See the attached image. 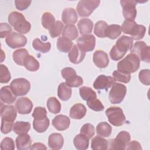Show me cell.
<instances>
[{"mask_svg": "<svg viewBox=\"0 0 150 150\" xmlns=\"http://www.w3.org/2000/svg\"><path fill=\"white\" fill-rule=\"evenodd\" d=\"M133 40L132 38L129 36L125 35L121 36L110 52L111 59L114 61H118L122 59L127 51L131 49Z\"/></svg>", "mask_w": 150, "mask_h": 150, "instance_id": "cell-1", "label": "cell"}, {"mask_svg": "<svg viewBox=\"0 0 150 150\" xmlns=\"http://www.w3.org/2000/svg\"><path fill=\"white\" fill-rule=\"evenodd\" d=\"M8 22L14 29L22 34L28 33L31 29V25L27 21L23 15L17 11H13L8 15Z\"/></svg>", "mask_w": 150, "mask_h": 150, "instance_id": "cell-2", "label": "cell"}, {"mask_svg": "<svg viewBox=\"0 0 150 150\" xmlns=\"http://www.w3.org/2000/svg\"><path fill=\"white\" fill-rule=\"evenodd\" d=\"M139 64L140 60L138 56L130 53L118 63L117 69L120 71L131 74L139 69Z\"/></svg>", "mask_w": 150, "mask_h": 150, "instance_id": "cell-3", "label": "cell"}, {"mask_svg": "<svg viewBox=\"0 0 150 150\" xmlns=\"http://www.w3.org/2000/svg\"><path fill=\"white\" fill-rule=\"evenodd\" d=\"M105 114L111 124L120 127L125 124L126 118L122 110L119 107H110L105 111Z\"/></svg>", "mask_w": 150, "mask_h": 150, "instance_id": "cell-4", "label": "cell"}, {"mask_svg": "<svg viewBox=\"0 0 150 150\" xmlns=\"http://www.w3.org/2000/svg\"><path fill=\"white\" fill-rule=\"evenodd\" d=\"M127 94V87L125 85L115 83L111 87L108 94L109 101L111 104L121 103Z\"/></svg>", "mask_w": 150, "mask_h": 150, "instance_id": "cell-5", "label": "cell"}, {"mask_svg": "<svg viewBox=\"0 0 150 150\" xmlns=\"http://www.w3.org/2000/svg\"><path fill=\"white\" fill-rule=\"evenodd\" d=\"M130 52L138 56L139 60L146 63H149L150 47L144 42H136L130 49Z\"/></svg>", "mask_w": 150, "mask_h": 150, "instance_id": "cell-6", "label": "cell"}, {"mask_svg": "<svg viewBox=\"0 0 150 150\" xmlns=\"http://www.w3.org/2000/svg\"><path fill=\"white\" fill-rule=\"evenodd\" d=\"M99 0H82L80 1L77 5V11L81 17L90 16L92 12L99 6Z\"/></svg>", "mask_w": 150, "mask_h": 150, "instance_id": "cell-7", "label": "cell"}, {"mask_svg": "<svg viewBox=\"0 0 150 150\" xmlns=\"http://www.w3.org/2000/svg\"><path fill=\"white\" fill-rule=\"evenodd\" d=\"M10 87L16 96L26 95L30 90V82L24 78H18L12 81Z\"/></svg>", "mask_w": 150, "mask_h": 150, "instance_id": "cell-8", "label": "cell"}, {"mask_svg": "<svg viewBox=\"0 0 150 150\" xmlns=\"http://www.w3.org/2000/svg\"><path fill=\"white\" fill-rule=\"evenodd\" d=\"M131 139L130 134L125 131L120 132L115 138L110 139L108 142L110 149H125Z\"/></svg>", "mask_w": 150, "mask_h": 150, "instance_id": "cell-9", "label": "cell"}, {"mask_svg": "<svg viewBox=\"0 0 150 150\" xmlns=\"http://www.w3.org/2000/svg\"><path fill=\"white\" fill-rule=\"evenodd\" d=\"M120 4L122 7L123 16L126 20L134 21L137 16V1L133 0H121Z\"/></svg>", "mask_w": 150, "mask_h": 150, "instance_id": "cell-10", "label": "cell"}, {"mask_svg": "<svg viewBox=\"0 0 150 150\" xmlns=\"http://www.w3.org/2000/svg\"><path fill=\"white\" fill-rule=\"evenodd\" d=\"M77 46L84 52H91L96 46V38L91 34L84 35L77 40Z\"/></svg>", "mask_w": 150, "mask_h": 150, "instance_id": "cell-11", "label": "cell"}, {"mask_svg": "<svg viewBox=\"0 0 150 150\" xmlns=\"http://www.w3.org/2000/svg\"><path fill=\"white\" fill-rule=\"evenodd\" d=\"M5 42L11 48L16 49L25 46L27 43V39L22 34L12 32L6 38Z\"/></svg>", "mask_w": 150, "mask_h": 150, "instance_id": "cell-12", "label": "cell"}, {"mask_svg": "<svg viewBox=\"0 0 150 150\" xmlns=\"http://www.w3.org/2000/svg\"><path fill=\"white\" fill-rule=\"evenodd\" d=\"M115 83V80L111 76L103 74L98 76L93 83V87L96 90H107Z\"/></svg>", "mask_w": 150, "mask_h": 150, "instance_id": "cell-13", "label": "cell"}, {"mask_svg": "<svg viewBox=\"0 0 150 150\" xmlns=\"http://www.w3.org/2000/svg\"><path fill=\"white\" fill-rule=\"evenodd\" d=\"M16 108L21 114H29L33 108L32 101L27 97L19 98L15 103Z\"/></svg>", "mask_w": 150, "mask_h": 150, "instance_id": "cell-14", "label": "cell"}, {"mask_svg": "<svg viewBox=\"0 0 150 150\" xmlns=\"http://www.w3.org/2000/svg\"><path fill=\"white\" fill-rule=\"evenodd\" d=\"M0 113L1 120L13 122L17 116V112L14 106L10 105H2L1 104Z\"/></svg>", "mask_w": 150, "mask_h": 150, "instance_id": "cell-15", "label": "cell"}, {"mask_svg": "<svg viewBox=\"0 0 150 150\" xmlns=\"http://www.w3.org/2000/svg\"><path fill=\"white\" fill-rule=\"evenodd\" d=\"M93 60L95 65L101 69L106 67L109 63L107 54L101 50H97L94 53Z\"/></svg>", "mask_w": 150, "mask_h": 150, "instance_id": "cell-16", "label": "cell"}, {"mask_svg": "<svg viewBox=\"0 0 150 150\" xmlns=\"http://www.w3.org/2000/svg\"><path fill=\"white\" fill-rule=\"evenodd\" d=\"M70 118L64 115H56L52 120V125L59 131H64L67 129L70 125Z\"/></svg>", "mask_w": 150, "mask_h": 150, "instance_id": "cell-17", "label": "cell"}, {"mask_svg": "<svg viewBox=\"0 0 150 150\" xmlns=\"http://www.w3.org/2000/svg\"><path fill=\"white\" fill-rule=\"evenodd\" d=\"M86 53L83 52L77 45H74L69 52L68 57L70 62L74 64L81 63L84 59Z\"/></svg>", "mask_w": 150, "mask_h": 150, "instance_id": "cell-18", "label": "cell"}, {"mask_svg": "<svg viewBox=\"0 0 150 150\" xmlns=\"http://www.w3.org/2000/svg\"><path fill=\"white\" fill-rule=\"evenodd\" d=\"M16 148L19 150H25L30 149L32 140L30 137L27 133L19 135L16 138Z\"/></svg>", "mask_w": 150, "mask_h": 150, "instance_id": "cell-19", "label": "cell"}, {"mask_svg": "<svg viewBox=\"0 0 150 150\" xmlns=\"http://www.w3.org/2000/svg\"><path fill=\"white\" fill-rule=\"evenodd\" d=\"M78 17L74 9L67 8L63 9L62 14V19L64 23L67 25L74 24L77 21Z\"/></svg>", "mask_w": 150, "mask_h": 150, "instance_id": "cell-20", "label": "cell"}, {"mask_svg": "<svg viewBox=\"0 0 150 150\" xmlns=\"http://www.w3.org/2000/svg\"><path fill=\"white\" fill-rule=\"evenodd\" d=\"M86 112L87 109L86 107L81 103H77L71 107L69 115L73 119L80 120L86 115Z\"/></svg>", "mask_w": 150, "mask_h": 150, "instance_id": "cell-21", "label": "cell"}, {"mask_svg": "<svg viewBox=\"0 0 150 150\" xmlns=\"http://www.w3.org/2000/svg\"><path fill=\"white\" fill-rule=\"evenodd\" d=\"M64 144V138L59 133H52L48 138V145L50 148L60 149Z\"/></svg>", "mask_w": 150, "mask_h": 150, "instance_id": "cell-22", "label": "cell"}, {"mask_svg": "<svg viewBox=\"0 0 150 150\" xmlns=\"http://www.w3.org/2000/svg\"><path fill=\"white\" fill-rule=\"evenodd\" d=\"M0 98L2 102L10 104L14 103L16 99V96L12 92L11 87L8 86H6L2 87L1 89Z\"/></svg>", "mask_w": 150, "mask_h": 150, "instance_id": "cell-23", "label": "cell"}, {"mask_svg": "<svg viewBox=\"0 0 150 150\" xmlns=\"http://www.w3.org/2000/svg\"><path fill=\"white\" fill-rule=\"evenodd\" d=\"M77 26L80 34L83 35H88L92 32L93 28V23L91 20L88 18H84L79 21Z\"/></svg>", "mask_w": 150, "mask_h": 150, "instance_id": "cell-24", "label": "cell"}, {"mask_svg": "<svg viewBox=\"0 0 150 150\" xmlns=\"http://www.w3.org/2000/svg\"><path fill=\"white\" fill-rule=\"evenodd\" d=\"M146 32V28L142 25H138L137 23L131 29L128 35L133 40H139L142 39Z\"/></svg>", "mask_w": 150, "mask_h": 150, "instance_id": "cell-25", "label": "cell"}, {"mask_svg": "<svg viewBox=\"0 0 150 150\" xmlns=\"http://www.w3.org/2000/svg\"><path fill=\"white\" fill-rule=\"evenodd\" d=\"M73 144L76 149L79 150H86L88 148L89 139L86 136L79 134L74 138Z\"/></svg>", "mask_w": 150, "mask_h": 150, "instance_id": "cell-26", "label": "cell"}, {"mask_svg": "<svg viewBox=\"0 0 150 150\" xmlns=\"http://www.w3.org/2000/svg\"><path fill=\"white\" fill-rule=\"evenodd\" d=\"M71 88L66 83H62L58 86L57 96L62 101H67L71 96Z\"/></svg>", "mask_w": 150, "mask_h": 150, "instance_id": "cell-27", "label": "cell"}, {"mask_svg": "<svg viewBox=\"0 0 150 150\" xmlns=\"http://www.w3.org/2000/svg\"><path fill=\"white\" fill-rule=\"evenodd\" d=\"M108 142L100 136L94 137L91 142V147L93 150H105L108 149Z\"/></svg>", "mask_w": 150, "mask_h": 150, "instance_id": "cell-28", "label": "cell"}, {"mask_svg": "<svg viewBox=\"0 0 150 150\" xmlns=\"http://www.w3.org/2000/svg\"><path fill=\"white\" fill-rule=\"evenodd\" d=\"M73 45V43L71 40L63 36L59 38L57 40V49L63 53L69 52L71 49Z\"/></svg>", "mask_w": 150, "mask_h": 150, "instance_id": "cell-29", "label": "cell"}, {"mask_svg": "<svg viewBox=\"0 0 150 150\" xmlns=\"http://www.w3.org/2000/svg\"><path fill=\"white\" fill-rule=\"evenodd\" d=\"M28 55H29V53L26 49H19L13 52L12 58L16 64L23 66L24 61Z\"/></svg>", "mask_w": 150, "mask_h": 150, "instance_id": "cell-30", "label": "cell"}, {"mask_svg": "<svg viewBox=\"0 0 150 150\" xmlns=\"http://www.w3.org/2000/svg\"><path fill=\"white\" fill-rule=\"evenodd\" d=\"M121 33V28L119 25L112 24L108 25L105 29V35L111 39H115L120 36Z\"/></svg>", "mask_w": 150, "mask_h": 150, "instance_id": "cell-31", "label": "cell"}, {"mask_svg": "<svg viewBox=\"0 0 150 150\" xmlns=\"http://www.w3.org/2000/svg\"><path fill=\"white\" fill-rule=\"evenodd\" d=\"M50 121L47 117H46L42 120H35L33 121V129L38 132H44L47 130L49 126Z\"/></svg>", "mask_w": 150, "mask_h": 150, "instance_id": "cell-32", "label": "cell"}, {"mask_svg": "<svg viewBox=\"0 0 150 150\" xmlns=\"http://www.w3.org/2000/svg\"><path fill=\"white\" fill-rule=\"evenodd\" d=\"M112 128L107 122H100L96 127L97 135L103 137H108L111 134Z\"/></svg>", "mask_w": 150, "mask_h": 150, "instance_id": "cell-33", "label": "cell"}, {"mask_svg": "<svg viewBox=\"0 0 150 150\" xmlns=\"http://www.w3.org/2000/svg\"><path fill=\"white\" fill-rule=\"evenodd\" d=\"M79 33L76 26L73 24L67 25L63 28L62 35L63 37L66 38L70 40H74L78 36Z\"/></svg>", "mask_w": 150, "mask_h": 150, "instance_id": "cell-34", "label": "cell"}, {"mask_svg": "<svg viewBox=\"0 0 150 150\" xmlns=\"http://www.w3.org/2000/svg\"><path fill=\"white\" fill-rule=\"evenodd\" d=\"M30 129V124L25 121H16L13 127V132L18 135L27 133Z\"/></svg>", "mask_w": 150, "mask_h": 150, "instance_id": "cell-35", "label": "cell"}, {"mask_svg": "<svg viewBox=\"0 0 150 150\" xmlns=\"http://www.w3.org/2000/svg\"><path fill=\"white\" fill-rule=\"evenodd\" d=\"M23 66L29 71H36L39 69L40 64L33 56L28 55L24 61Z\"/></svg>", "mask_w": 150, "mask_h": 150, "instance_id": "cell-36", "label": "cell"}, {"mask_svg": "<svg viewBox=\"0 0 150 150\" xmlns=\"http://www.w3.org/2000/svg\"><path fill=\"white\" fill-rule=\"evenodd\" d=\"M32 46L36 50L42 53H47L50 50L51 44L50 42L44 43L39 38H36L32 42Z\"/></svg>", "mask_w": 150, "mask_h": 150, "instance_id": "cell-37", "label": "cell"}, {"mask_svg": "<svg viewBox=\"0 0 150 150\" xmlns=\"http://www.w3.org/2000/svg\"><path fill=\"white\" fill-rule=\"evenodd\" d=\"M46 105L49 111L53 114H57L61 110V104L54 97H49L47 101Z\"/></svg>", "mask_w": 150, "mask_h": 150, "instance_id": "cell-38", "label": "cell"}, {"mask_svg": "<svg viewBox=\"0 0 150 150\" xmlns=\"http://www.w3.org/2000/svg\"><path fill=\"white\" fill-rule=\"evenodd\" d=\"M79 94L82 99L84 101L88 100L97 98L96 93L91 88L86 86H83L79 89Z\"/></svg>", "mask_w": 150, "mask_h": 150, "instance_id": "cell-39", "label": "cell"}, {"mask_svg": "<svg viewBox=\"0 0 150 150\" xmlns=\"http://www.w3.org/2000/svg\"><path fill=\"white\" fill-rule=\"evenodd\" d=\"M41 22L42 26L46 29L49 30L53 27L56 21L54 16L50 12H45L41 19Z\"/></svg>", "mask_w": 150, "mask_h": 150, "instance_id": "cell-40", "label": "cell"}, {"mask_svg": "<svg viewBox=\"0 0 150 150\" xmlns=\"http://www.w3.org/2000/svg\"><path fill=\"white\" fill-rule=\"evenodd\" d=\"M108 26L107 23L104 21H99L96 22L94 26V33L99 38H105V32L107 27Z\"/></svg>", "mask_w": 150, "mask_h": 150, "instance_id": "cell-41", "label": "cell"}, {"mask_svg": "<svg viewBox=\"0 0 150 150\" xmlns=\"http://www.w3.org/2000/svg\"><path fill=\"white\" fill-rule=\"evenodd\" d=\"M63 28H64L63 23L61 21H56L54 25L49 30L50 36L52 38H54L59 36L62 33Z\"/></svg>", "mask_w": 150, "mask_h": 150, "instance_id": "cell-42", "label": "cell"}, {"mask_svg": "<svg viewBox=\"0 0 150 150\" xmlns=\"http://www.w3.org/2000/svg\"><path fill=\"white\" fill-rule=\"evenodd\" d=\"M112 76L115 81H118L124 83H128L131 80V74L128 73H123L118 70H115Z\"/></svg>", "mask_w": 150, "mask_h": 150, "instance_id": "cell-43", "label": "cell"}, {"mask_svg": "<svg viewBox=\"0 0 150 150\" xmlns=\"http://www.w3.org/2000/svg\"><path fill=\"white\" fill-rule=\"evenodd\" d=\"M80 134L86 136L90 139L95 134V129L94 126L90 123L84 124L80 129Z\"/></svg>", "mask_w": 150, "mask_h": 150, "instance_id": "cell-44", "label": "cell"}, {"mask_svg": "<svg viewBox=\"0 0 150 150\" xmlns=\"http://www.w3.org/2000/svg\"><path fill=\"white\" fill-rule=\"evenodd\" d=\"M87 106L93 111H101L104 108V107L100 100L97 98L91 99L87 101Z\"/></svg>", "mask_w": 150, "mask_h": 150, "instance_id": "cell-45", "label": "cell"}, {"mask_svg": "<svg viewBox=\"0 0 150 150\" xmlns=\"http://www.w3.org/2000/svg\"><path fill=\"white\" fill-rule=\"evenodd\" d=\"M11 76L8 67L4 65H0V82L1 83H7L11 80Z\"/></svg>", "mask_w": 150, "mask_h": 150, "instance_id": "cell-46", "label": "cell"}, {"mask_svg": "<svg viewBox=\"0 0 150 150\" xmlns=\"http://www.w3.org/2000/svg\"><path fill=\"white\" fill-rule=\"evenodd\" d=\"M139 79L141 83L144 85L149 86L150 84V70L149 69H142L139 73Z\"/></svg>", "mask_w": 150, "mask_h": 150, "instance_id": "cell-47", "label": "cell"}, {"mask_svg": "<svg viewBox=\"0 0 150 150\" xmlns=\"http://www.w3.org/2000/svg\"><path fill=\"white\" fill-rule=\"evenodd\" d=\"M35 120H42L47 117V111L45 108L42 107H36L32 114Z\"/></svg>", "mask_w": 150, "mask_h": 150, "instance_id": "cell-48", "label": "cell"}, {"mask_svg": "<svg viewBox=\"0 0 150 150\" xmlns=\"http://www.w3.org/2000/svg\"><path fill=\"white\" fill-rule=\"evenodd\" d=\"M15 143L11 138L5 137L1 143V149L2 150H13L15 149Z\"/></svg>", "mask_w": 150, "mask_h": 150, "instance_id": "cell-49", "label": "cell"}, {"mask_svg": "<svg viewBox=\"0 0 150 150\" xmlns=\"http://www.w3.org/2000/svg\"><path fill=\"white\" fill-rule=\"evenodd\" d=\"M65 83L70 87H77L83 84V80L81 77L76 75L69 80H66Z\"/></svg>", "mask_w": 150, "mask_h": 150, "instance_id": "cell-50", "label": "cell"}, {"mask_svg": "<svg viewBox=\"0 0 150 150\" xmlns=\"http://www.w3.org/2000/svg\"><path fill=\"white\" fill-rule=\"evenodd\" d=\"M61 73L63 78L66 81L69 80L70 79L77 75L76 71H75V70L71 67H69L63 68L62 70Z\"/></svg>", "mask_w": 150, "mask_h": 150, "instance_id": "cell-51", "label": "cell"}, {"mask_svg": "<svg viewBox=\"0 0 150 150\" xmlns=\"http://www.w3.org/2000/svg\"><path fill=\"white\" fill-rule=\"evenodd\" d=\"M12 32L11 26L6 23H1L0 24V36L4 38L9 35Z\"/></svg>", "mask_w": 150, "mask_h": 150, "instance_id": "cell-52", "label": "cell"}, {"mask_svg": "<svg viewBox=\"0 0 150 150\" xmlns=\"http://www.w3.org/2000/svg\"><path fill=\"white\" fill-rule=\"evenodd\" d=\"M13 122L7 121L4 120H1V130L2 133L4 134H6L10 132L13 127Z\"/></svg>", "mask_w": 150, "mask_h": 150, "instance_id": "cell-53", "label": "cell"}, {"mask_svg": "<svg viewBox=\"0 0 150 150\" xmlns=\"http://www.w3.org/2000/svg\"><path fill=\"white\" fill-rule=\"evenodd\" d=\"M31 2V1H15V4L16 9L20 11L26 9L29 6Z\"/></svg>", "mask_w": 150, "mask_h": 150, "instance_id": "cell-54", "label": "cell"}, {"mask_svg": "<svg viewBox=\"0 0 150 150\" xmlns=\"http://www.w3.org/2000/svg\"><path fill=\"white\" fill-rule=\"evenodd\" d=\"M125 149H142V147L139 142L137 141H132L131 142H129L126 146Z\"/></svg>", "mask_w": 150, "mask_h": 150, "instance_id": "cell-55", "label": "cell"}, {"mask_svg": "<svg viewBox=\"0 0 150 150\" xmlns=\"http://www.w3.org/2000/svg\"><path fill=\"white\" fill-rule=\"evenodd\" d=\"M30 149H47V147L42 143L36 142L32 145Z\"/></svg>", "mask_w": 150, "mask_h": 150, "instance_id": "cell-56", "label": "cell"}]
</instances>
